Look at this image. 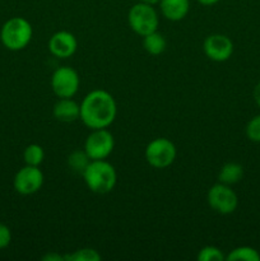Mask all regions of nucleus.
<instances>
[{"label":"nucleus","instance_id":"obj_1","mask_svg":"<svg viewBox=\"0 0 260 261\" xmlns=\"http://www.w3.org/2000/svg\"><path fill=\"white\" fill-rule=\"evenodd\" d=\"M116 115V101L105 89H93L81 102V120L91 130L109 127Z\"/></svg>","mask_w":260,"mask_h":261},{"label":"nucleus","instance_id":"obj_2","mask_svg":"<svg viewBox=\"0 0 260 261\" xmlns=\"http://www.w3.org/2000/svg\"><path fill=\"white\" fill-rule=\"evenodd\" d=\"M87 188L94 194H109L117 182V173L114 166L106 160L91 161L82 173Z\"/></svg>","mask_w":260,"mask_h":261},{"label":"nucleus","instance_id":"obj_3","mask_svg":"<svg viewBox=\"0 0 260 261\" xmlns=\"http://www.w3.org/2000/svg\"><path fill=\"white\" fill-rule=\"evenodd\" d=\"M32 36V25L23 17L10 18L0 30V41L3 46L10 51H20L27 47Z\"/></svg>","mask_w":260,"mask_h":261},{"label":"nucleus","instance_id":"obj_4","mask_svg":"<svg viewBox=\"0 0 260 261\" xmlns=\"http://www.w3.org/2000/svg\"><path fill=\"white\" fill-rule=\"evenodd\" d=\"M127 23L133 32L140 37H144L154 31H158L160 15L154 9V5L139 2L130 8L127 13Z\"/></svg>","mask_w":260,"mask_h":261},{"label":"nucleus","instance_id":"obj_5","mask_svg":"<svg viewBox=\"0 0 260 261\" xmlns=\"http://www.w3.org/2000/svg\"><path fill=\"white\" fill-rule=\"evenodd\" d=\"M145 161L153 168L163 170L175 162L177 150L175 144L167 138H155L145 147Z\"/></svg>","mask_w":260,"mask_h":261},{"label":"nucleus","instance_id":"obj_6","mask_svg":"<svg viewBox=\"0 0 260 261\" xmlns=\"http://www.w3.org/2000/svg\"><path fill=\"white\" fill-rule=\"evenodd\" d=\"M206 201L216 213L222 214V216L232 214L239 205L237 194L232 190L231 186L221 182L216 184L209 189L206 194Z\"/></svg>","mask_w":260,"mask_h":261},{"label":"nucleus","instance_id":"obj_7","mask_svg":"<svg viewBox=\"0 0 260 261\" xmlns=\"http://www.w3.org/2000/svg\"><path fill=\"white\" fill-rule=\"evenodd\" d=\"M50 83L58 98H73L81 86V78L75 69L60 66L53 73Z\"/></svg>","mask_w":260,"mask_h":261},{"label":"nucleus","instance_id":"obj_8","mask_svg":"<svg viewBox=\"0 0 260 261\" xmlns=\"http://www.w3.org/2000/svg\"><path fill=\"white\" fill-rule=\"evenodd\" d=\"M115 147L114 135L105 129H93L91 130L88 137L86 138L83 149L89 155L92 161L106 160L112 153Z\"/></svg>","mask_w":260,"mask_h":261},{"label":"nucleus","instance_id":"obj_9","mask_svg":"<svg viewBox=\"0 0 260 261\" xmlns=\"http://www.w3.org/2000/svg\"><path fill=\"white\" fill-rule=\"evenodd\" d=\"M43 180L45 177L40 167L24 165V167H22L15 173L13 186H14V190L20 195H33L41 190Z\"/></svg>","mask_w":260,"mask_h":261},{"label":"nucleus","instance_id":"obj_10","mask_svg":"<svg viewBox=\"0 0 260 261\" xmlns=\"http://www.w3.org/2000/svg\"><path fill=\"white\" fill-rule=\"evenodd\" d=\"M203 51L206 58L216 63H224L233 54V42L222 33L209 35L203 42Z\"/></svg>","mask_w":260,"mask_h":261},{"label":"nucleus","instance_id":"obj_11","mask_svg":"<svg viewBox=\"0 0 260 261\" xmlns=\"http://www.w3.org/2000/svg\"><path fill=\"white\" fill-rule=\"evenodd\" d=\"M48 51L58 59H68L76 53L78 41L69 31H58L48 40Z\"/></svg>","mask_w":260,"mask_h":261},{"label":"nucleus","instance_id":"obj_12","mask_svg":"<svg viewBox=\"0 0 260 261\" xmlns=\"http://www.w3.org/2000/svg\"><path fill=\"white\" fill-rule=\"evenodd\" d=\"M53 115L60 122H74L81 119V105L73 98H59L53 107Z\"/></svg>","mask_w":260,"mask_h":261},{"label":"nucleus","instance_id":"obj_13","mask_svg":"<svg viewBox=\"0 0 260 261\" xmlns=\"http://www.w3.org/2000/svg\"><path fill=\"white\" fill-rule=\"evenodd\" d=\"M161 13L171 22L183 20L190 10V0H160Z\"/></svg>","mask_w":260,"mask_h":261},{"label":"nucleus","instance_id":"obj_14","mask_svg":"<svg viewBox=\"0 0 260 261\" xmlns=\"http://www.w3.org/2000/svg\"><path fill=\"white\" fill-rule=\"evenodd\" d=\"M242 177H244V167L236 162L224 163L218 172V182L228 186L239 184Z\"/></svg>","mask_w":260,"mask_h":261},{"label":"nucleus","instance_id":"obj_15","mask_svg":"<svg viewBox=\"0 0 260 261\" xmlns=\"http://www.w3.org/2000/svg\"><path fill=\"white\" fill-rule=\"evenodd\" d=\"M143 47L149 55L158 56L165 53L166 47H167V41L162 33L154 31L143 37Z\"/></svg>","mask_w":260,"mask_h":261},{"label":"nucleus","instance_id":"obj_16","mask_svg":"<svg viewBox=\"0 0 260 261\" xmlns=\"http://www.w3.org/2000/svg\"><path fill=\"white\" fill-rule=\"evenodd\" d=\"M91 161L92 160L84 149H74L66 158V163H68L69 168L74 173H79V175L84 172V170H86Z\"/></svg>","mask_w":260,"mask_h":261},{"label":"nucleus","instance_id":"obj_17","mask_svg":"<svg viewBox=\"0 0 260 261\" xmlns=\"http://www.w3.org/2000/svg\"><path fill=\"white\" fill-rule=\"evenodd\" d=\"M227 261H260V254L257 250L250 246H240L231 250L226 256Z\"/></svg>","mask_w":260,"mask_h":261},{"label":"nucleus","instance_id":"obj_18","mask_svg":"<svg viewBox=\"0 0 260 261\" xmlns=\"http://www.w3.org/2000/svg\"><path fill=\"white\" fill-rule=\"evenodd\" d=\"M45 160V150L40 144H30L23 150V161L24 165L40 167Z\"/></svg>","mask_w":260,"mask_h":261},{"label":"nucleus","instance_id":"obj_19","mask_svg":"<svg viewBox=\"0 0 260 261\" xmlns=\"http://www.w3.org/2000/svg\"><path fill=\"white\" fill-rule=\"evenodd\" d=\"M101 259L99 252L92 247H83L75 250L73 254L65 255V261H99Z\"/></svg>","mask_w":260,"mask_h":261},{"label":"nucleus","instance_id":"obj_20","mask_svg":"<svg viewBox=\"0 0 260 261\" xmlns=\"http://www.w3.org/2000/svg\"><path fill=\"white\" fill-rule=\"evenodd\" d=\"M196 259L199 261H223L226 260V256L218 247L204 246L203 249L199 250Z\"/></svg>","mask_w":260,"mask_h":261},{"label":"nucleus","instance_id":"obj_21","mask_svg":"<svg viewBox=\"0 0 260 261\" xmlns=\"http://www.w3.org/2000/svg\"><path fill=\"white\" fill-rule=\"evenodd\" d=\"M245 133H246V137L250 142L260 143V115H256L252 119H250Z\"/></svg>","mask_w":260,"mask_h":261},{"label":"nucleus","instance_id":"obj_22","mask_svg":"<svg viewBox=\"0 0 260 261\" xmlns=\"http://www.w3.org/2000/svg\"><path fill=\"white\" fill-rule=\"evenodd\" d=\"M12 242V231L4 223H0V250L8 247Z\"/></svg>","mask_w":260,"mask_h":261},{"label":"nucleus","instance_id":"obj_23","mask_svg":"<svg viewBox=\"0 0 260 261\" xmlns=\"http://www.w3.org/2000/svg\"><path fill=\"white\" fill-rule=\"evenodd\" d=\"M42 261H65V255L61 256L58 252H48L45 256H42Z\"/></svg>","mask_w":260,"mask_h":261},{"label":"nucleus","instance_id":"obj_24","mask_svg":"<svg viewBox=\"0 0 260 261\" xmlns=\"http://www.w3.org/2000/svg\"><path fill=\"white\" fill-rule=\"evenodd\" d=\"M252 96H254L255 103H256L257 107L260 109V82L256 84V86H255L254 92H252Z\"/></svg>","mask_w":260,"mask_h":261},{"label":"nucleus","instance_id":"obj_25","mask_svg":"<svg viewBox=\"0 0 260 261\" xmlns=\"http://www.w3.org/2000/svg\"><path fill=\"white\" fill-rule=\"evenodd\" d=\"M196 2H198L199 4L204 5V7H211V5L217 4V3H218L219 0H196Z\"/></svg>","mask_w":260,"mask_h":261},{"label":"nucleus","instance_id":"obj_26","mask_svg":"<svg viewBox=\"0 0 260 261\" xmlns=\"http://www.w3.org/2000/svg\"><path fill=\"white\" fill-rule=\"evenodd\" d=\"M140 3H145V4H149V5H155L160 3V0H139Z\"/></svg>","mask_w":260,"mask_h":261}]
</instances>
